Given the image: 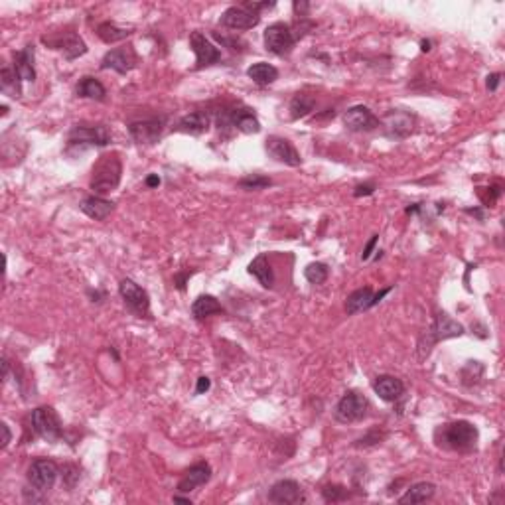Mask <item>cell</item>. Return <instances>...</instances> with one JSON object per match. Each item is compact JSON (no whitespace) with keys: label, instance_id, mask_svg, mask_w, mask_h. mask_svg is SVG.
<instances>
[{"label":"cell","instance_id":"cell-1","mask_svg":"<svg viewBox=\"0 0 505 505\" xmlns=\"http://www.w3.org/2000/svg\"><path fill=\"white\" fill-rule=\"evenodd\" d=\"M478 438H480L478 429L468 421L448 422V424L438 426L434 432L436 446L444 448V450H450V452H473L476 446H478Z\"/></svg>","mask_w":505,"mask_h":505},{"label":"cell","instance_id":"cell-2","mask_svg":"<svg viewBox=\"0 0 505 505\" xmlns=\"http://www.w3.org/2000/svg\"><path fill=\"white\" fill-rule=\"evenodd\" d=\"M121 174H123V164L116 154H107L101 158L93 168V178H91V189L95 196L103 198L105 194L116 189V186L121 184Z\"/></svg>","mask_w":505,"mask_h":505},{"label":"cell","instance_id":"cell-3","mask_svg":"<svg viewBox=\"0 0 505 505\" xmlns=\"http://www.w3.org/2000/svg\"><path fill=\"white\" fill-rule=\"evenodd\" d=\"M111 142V130L107 125H77L72 128L67 137V152L74 148L107 147Z\"/></svg>","mask_w":505,"mask_h":505},{"label":"cell","instance_id":"cell-4","mask_svg":"<svg viewBox=\"0 0 505 505\" xmlns=\"http://www.w3.org/2000/svg\"><path fill=\"white\" fill-rule=\"evenodd\" d=\"M464 334V326L462 324H458V322H454L450 316L446 314V312H440V314L436 316V320H434V324H432L431 330H426V334L421 337V358L424 356H429L431 354V347L436 344V342H440V339H448V337H458Z\"/></svg>","mask_w":505,"mask_h":505},{"label":"cell","instance_id":"cell-5","mask_svg":"<svg viewBox=\"0 0 505 505\" xmlns=\"http://www.w3.org/2000/svg\"><path fill=\"white\" fill-rule=\"evenodd\" d=\"M32 431L48 442H58L63 436L62 421L52 407H38L32 410Z\"/></svg>","mask_w":505,"mask_h":505},{"label":"cell","instance_id":"cell-6","mask_svg":"<svg viewBox=\"0 0 505 505\" xmlns=\"http://www.w3.org/2000/svg\"><path fill=\"white\" fill-rule=\"evenodd\" d=\"M295 30L284 22H274L264 30V46L274 55H286L295 48Z\"/></svg>","mask_w":505,"mask_h":505},{"label":"cell","instance_id":"cell-7","mask_svg":"<svg viewBox=\"0 0 505 505\" xmlns=\"http://www.w3.org/2000/svg\"><path fill=\"white\" fill-rule=\"evenodd\" d=\"M368 409H369V403L368 399L358 393V391H349L346 393L339 403L336 405V421L337 422H344V424H349V422H358L361 421L365 415H368Z\"/></svg>","mask_w":505,"mask_h":505},{"label":"cell","instance_id":"cell-8","mask_svg":"<svg viewBox=\"0 0 505 505\" xmlns=\"http://www.w3.org/2000/svg\"><path fill=\"white\" fill-rule=\"evenodd\" d=\"M58 473H60V468L58 464L52 462V460H46V458H40L36 462H32V466L28 468V484L40 492V494H46L50 492L58 480Z\"/></svg>","mask_w":505,"mask_h":505},{"label":"cell","instance_id":"cell-9","mask_svg":"<svg viewBox=\"0 0 505 505\" xmlns=\"http://www.w3.org/2000/svg\"><path fill=\"white\" fill-rule=\"evenodd\" d=\"M119 292H121L126 308H128L130 312H135V314L140 316V318L150 314V296H148L147 290H144L142 286H138L135 281L123 278L121 284H119Z\"/></svg>","mask_w":505,"mask_h":505},{"label":"cell","instance_id":"cell-10","mask_svg":"<svg viewBox=\"0 0 505 505\" xmlns=\"http://www.w3.org/2000/svg\"><path fill=\"white\" fill-rule=\"evenodd\" d=\"M164 130V121L162 119H147V121H135L128 125V133L137 144H156Z\"/></svg>","mask_w":505,"mask_h":505},{"label":"cell","instance_id":"cell-11","mask_svg":"<svg viewBox=\"0 0 505 505\" xmlns=\"http://www.w3.org/2000/svg\"><path fill=\"white\" fill-rule=\"evenodd\" d=\"M189 46L196 53V69L201 67H210L213 63H217L221 60V52L211 43L210 38H206V34L201 32H194L189 36Z\"/></svg>","mask_w":505,"mask_h":505},{"label":"cell","instance_id":"cell-12","mask_svg":"<svg viewBox=\"0 0 505 505\" xmlns=\"http://www.w3.org/2000/svg\"><path fill=\"white\" fill-rule=\"evenodd\" d=\"M344 125H346L351 133H369V130H375V128L381 125V121H379L375 113H373L369 107L356 105L346 111Z\"/></svg>","mask_w":505,"mask_h":505},{"label":"cell","instance_id":"cell-13","mask_svg":"<svg viewBox=\"0 0 505 505\" xmlns=\"http://www.w3.org/2000/svg\"><path fill=\"white\" fill-rule=\"evenodd\" d=\"M221 26L229 28V30H251L255 28L259 22H261V16L257 12L249 11L245 4L243 6H231L227 11L221 14Z\"/></svg>","mask_w":505,"mask_h":505},{"label":"cell","instance_id":"cell-14","mask_svg":"<svg viewBox=\"0 0 505 505\" xmlns=\"http://www.w3.org/2000/svg\"><path fill=\"white\" fill-rule=\"evenodd\" d=\"M267 152L276 160V162H283L286 166H300L302 164V158L298 154V150L290 140H286L283 137H269L267 138Z\"/></svg>","mask_w":505,"mask_h":505},{"label":"cell","instance_id":"cell-15","mask_svg":"<svg viewBox=\"0 0 505 505\" xmlns=\"http://www.w3.org/2000/svg\"><path fill=\"white\" fill-rule=\"evenodd\" d=\"M138 63L137 53L133 48H115L111 52L105 53V58L101 60V69H113L116 74H128L130 69H135Z\"/></svg>","mask_w":505,"mask_h":505},{"label":"cell","instance_id":"cell-16","mask_svg":"<svg viewBox=\"0 0 505 505\" xmlns=\"http://www.w3.org/2000/svg\"><path fill=\"white\" fill-rule=\"evenodd\" d=\"M43 43L52 46L53 50H60L65 60H75L79 55L87 53V46L85 42L75 34V32H67V34H60L55 38H43Z\"/></svg>","mask_w":505,"mask_h":505},{"label":"cell","instance_id":"cell-17","mask_svg":"<svg viewBox=\"0 0 505 505\" xmlns=\"http://www.w3.org/2000/svg\"><path fill=\"white\" fill-rule=\"evenodd\" d=\"M269 501L278 505H295L304 501V492L298 482L295 480H281L271 487L269 492Z\"/></svg>","mask_w":505,"mask_h":505},{"label":"cell","instance_id":"cell-18","mask_svg":"<svg viewBox=\"0 0 505 505\" xmlns=\"http://www.w3.org/2000/svg\"><path fill=\"white\" fill-rule=\"evenodd\" d=\"M211 478V466L208 462H198L194 464L189 470L184 472L182 480L178 482V492L180 494H189L194 492L196 487L208 484Z\"/></svg>","mask_w":505,"mask_h":505},{"label":"cell","instance_id":"cell-19","mask_svg":"<svg viewBox=\"0 0 505 505\" xmlns=\"http://www.w3.org/2000/svg\"><path fill=\"white\" fill-rule=\"evenodd\" d=\"M373 391H375L383 400L393 403V400L400 399V395L405 393V385H403L400 379L393 377V375H379V377L373 381Z\"/></svg>","mask_w":505,"mask_h":505},{"label":"cell","instance_id":"cell-20","mask_svg":"<svg viewBox=\"0 0 505 505\" xmlns=\"http://www.w3.org/2000/svg\"><path fill=\"white\" fill-rule=\"evenodd\" d=\"M210 123L211 119L206 111H194V113H189V115L180 119L178 125H176V130L198 137V135H203V133L210 128Z\"/></svg>","mask_w":505,"mask_h":505},{"label":"cell","instance_id":"cell-21","mask_svg":"<svg viewBox=\"0 0 505 505\" xmlns=\"http://www.w3.org/2000/svg\"><path fill=\"white\" fill-rule=\"evenodd\" d=\"M79 208L87 217H91L95 221H103L111 215V211L115 210V203L101 198V196H91V198H85Z\"/></svg>","mask_w":505,"mask_h":505},{"label":"cell","instance_id":"cell-22","mask_svg":"<svg viewBox=\"0 0 505 505\" xmlns=\"http://www.w3.org/2000/svg\"><path fill=\"white\" fill-rule=\"evenodd\" d=\"M14 72L18 74L20 81H34L36 67H34V46L28 43L24 50L14 53Z\"/></svg>","mask_w":505,"mask_h":505},{"label":"cell","instance_id":"cell-23","mask_svg":"<svg viewBox=\"0 0 505 505\" xmlns=\"http://www.w3.org/2000/svg\"><path fill=\"white\" fill-rule=\"evenodd\" d=\"M385 128H387V135L391 138H405L412 130V115L403 113V111H395L385 119Z\"/></svg>","mask_w":505,"mask_h":505},{"label":"cell","instance_id":"cell-24","mask_svg":"<svg viewBox=\"0 0 505 505\" xmlns=\"http://www.w3.org/2000/svg\"><path fill=\"white\" fill-rule=\"evenodd\" d=\"M436 494V485L431 484V482H419V484H412L405 492L403 497H399L400 505H415V504H424L432 499Z\"/></svg>","mask_w":505,"mask_h":505},{"label":"cell","instance_id":"cell-25","mask_svg":"<svg viewBox=\"0 0 505 505\" xmlns=\"http://www.w3.org/2000/svg\"><path fill=\"white\" fill-rule=\"evenodd\" d=\"M369 308H373V290L365 286V288H359L356 292L347 296L346 300V312L349 316H356L359 312H365Z\"/></svg>","mask_w":505,"mask_h":505},{"label":"cell","instance_id":"cell-26","mask_svg":"<svg viewBox=\"0 0 505 505\" xmlns=\"http://www.w3.org/2000/svg\"><path fill=\"white\" fill-rule=\"evenodd\" d=\"M247 75L251 77L252 83H257L259 87H267V85L274 83L278 79V69L271 63L257 62L247 69Z\"/></svg>","mask_w":505,"mask_h":505},{"label":"cell","instance_id":"cell-27","mask_svg":"<svg viewBox=\"0 0 505 505\" xmlns=\"http://www.w3.org/2000/svg\"><path fill=\"white\" fill-rule=\"evenodd\" d=\"M229 116H231V125L233 128L241 130L245 135H257L261 130V123L259 119L252 115L249 109H241V111H229Z\"/></svg>","mask_w":505,"mask_h":505},{"label":"cell","instance_id":"cell-28","mask_svg":"<svg viewBox=\"0 0 505 505\" xmlns=\"http://www.w3.org/2000/svg\"><path fill=\"white\" fill-rule=\"evenodd\" d=\"M249 274H252L259 283L263 284L264 288H273L274 284V273H273V267L269 263V257L267 255H259L251 264H249Z\"/></svg>","mask_w":505,"mask_h":505},{"label":"cell","instance_id":"cell-29","mask_svg":"<svg viewBox=\"0 0 505 505\" xmlns=\"http://www.w3.org/2000/svg\"><path fill=\"white\" fill-rule=\"evenodd\" d=\"M223 308H221L220 300L211 295H201L194 300L191 304V314L196 320H203V318H210L213 314H221Z\"/></svg>","mask_w":505,"mask_h":505},{"label":"cell","instance_id":"cell-30","mask_svg":"<svg viewBox=\"0 0 505 505\" xmlns=\"http://www.w3.org/2000/svg\"><path fill=\"white\" fill-rule=\"evenodd\" d=\"M77 95L85 99H93V101H105L107 89L103 83L95 77H83L77 85Z\"/></svg>","mask_w":505,"mask_h":505},{"label":"cell","instance_id":"cell-31","mask_svg":"<svg viewBox=\"0 0 505 505\" xmlns=\"http://www.w3.org/2000/svg\"><path fill=\"white\" fill-rule=\"evenodd\" d=\"M97 36L105 43H116L121 42V40H125V38H128L130 30L119 26L115 22H103V24H99V28H97Z\"/></svg>","mask_w":505,"mask_h":505},{"label":"cell","instance_id":"cell-32","mask_svg":"<svg viewBox=\"0 0 505 505\" xmlns=\"http://www.w3.org/2000/svg\"><path fill=\"white\" fill-rule=\"evenodd\" d=\"M18 81H20V77L14 72V67H2V72H0V87H2L4 93L11 95V97H18L20 95Z\"/></svg>","mask_w":505,"mask_h":505},{"label":"cell","instance_id":"cell-33","mask_svg":"<svg viewBox=\"0 0 505 505\" xmlns=\"http://www.w3.org/2000/svg\"><path fill=\"white\" fill-rule=\"evenodd\" d=\"M312 109H314V99L308 97V95L298 93L295 99H292V103H290V116H292V119H302V116L308 115Z\"/></svg>","mask_w":505,"mask_h":505},{"label":"cell","instance_id":"cell-34","mask_svg":"<svg viewBox=\"0 0 505 505\" xmlns=\"http://www.w3.org/2000/svg\"><path fill=\"white\" fill-rule=\"evenodd\" d=\"M328 274H330V269H328V264L324 263H310L304 269L306 281L310 284L326 283Z\"/></svg>","mask_w":505,"mask_h":505},{"label":"cell","instance_id":"cell-35","mask_svg":"<svg viewBox=\"0 0 505 505\" xmlns=\"http://www.w3.org/2000/svg\"><path fill=\"white\" fill-rule=\"evenodd\" d=\"M273 182L271 178H264L261 174H252V176H247V178L239 180V188L243 189H263V188H269Z\"/></svg>","mask_w":505,"mask_h":505},{"label":"cell","instance_id":"cell-36","mask_svg":"<svg viewBox=\"0 0 505 505\" xmlns=\"http://www.w3.org/2000/svg\"><path fill=\"white\" fill-rule=\"evenodd\" d=\"M322 495H324V499H326V501H332V504H336V501H342V499H346L347 490H346V487H342V485H324V490H322Z\"/></svg>","mask_w":505,"mask_h":505},{"label":"cell","instance_id":"cell-37","mask_svg":"<svg viewBox=\"0 0 505 505\" xmlns=\"http://www.w3.org/2000/svg\"><path fill=\"white\" fill-rule=\"evenodd\" d=\"M63 480H65V485H67V487H74V485L77 484V480H79L77 468H74V466H65V468H63Z\"/></svg>","mask_w":505,"mask_h":505},{"label":"cell","instance_id":"cell-38","mask_svg":"<svg viewBox=\"0 0 505 505\" xmlns=\"http://www.w3.org/2000/svg\"><path fill=\"white\" fill-rule=\"evenodd\" d=\"M379 241V235H373L371 239H369V243L365 245V249H363V252H361V259L363 261H369L371 259V255H373V251H375V245H377Z\"/></svg>","mask_w":505,"mask_h":505},{"label":"cell","instance_id":"cell-39","mask_svg":"<svg viewBox=\"0 0 505 505\" xmlns=\"http://www.w3.org/2000/svg\"><path fill=\"white\" fill-rule=\"evenodd\" d=\"M0 431H2V448H6V446H8L12 440V432H11V429H8V424H6V422H2V424H0Z\"/></svg>","mask_w":505,"mask_h":505},{"label":"cell","instance_id":"cell-40","mask_svg":"<svg viewBox=\"0 0 505 505\" xmlns=\"http://www.w3.org/2000/svg\"><path fill=\"white\" fill-rule=\"evenodd\" d=\"M373 191H375V186H373V184H365V186H358L356 191H354V196L361 198V196H371Z\"/></svg>","mask_w":505,"mask_h":505},{"label":"cell","instance_id":"cell-41","mask_svg":"<svg viewBox=\"0 0 505 505\" xmlns=\"http://www.w3.org/2000/svg\"><path fill=\"white\" fill-rule=\"evenodd\" d=\"M211 387V381L208 377H200L198 379V387H196V395H201Z\"/></svg>","mask_w":505,"mask_h":505},{"label":"cell","instance_id":"cell-42","mask_svg":"<svg viewBox=\"0 0 505 505\" xmlns=\"http://www.w3.org/2000/svg\"><path fill=\"white\" fill-rule=\"evenodd\" d=\"M499 81H501V75L499 74L487 75V89H490V91H495L497 85H499Z\"/></svg>","mask_w":505,"mask_h":505},{"label":"cell","instance_id":"cell-43","mask_svg":"<svg viewBox=\"0 0 505 505\" xmlns=\"http://www.w3.org/2000/svg\"><path fill=\"white\" fill-rule=\"evenodd\" d=\"M308 8H310V4H306V2H295V12H296V14L300 12V16H302V18L306 16L304 12L308 11Z\"/></svg>","mask_w":505,"mask_h":505},{"label":"cell","instance_id":"cell-44","mask_svg":"<svg viewBox=\"0 0 505 505\" xmlns=\"http://www.w3.org/2000/svg\"><path fill=\"white\" fill-rule=\"evenodd\" d=\"M147 186L148 188H156V186H160V178H158V174H150V176H148Z\"/></svg>","mask_w":505,"mask_h":505},{"label":"cell","instance_id":"cell-45","mask_svg":"<svg viewBox=\"0 0 505 505\" xmlns=\"http://www.w3.org/2000/svg\"><path fill=\"white\" fill-rule=\"evenodd\" d=\"M174 501H182V504H191L189 497H180V495H174Z\"/></svg>","mask_w":505,"mask_h":505},{"label":"cell","instance_id":"cell-46","mask_svg":"<svg viewBox=\"0 0 505 505\" xmlns=\"http://www.w3.org/2000/svg\"><path fill=\"white\" fill-rule=\"evenodd\" d=\"M421 46H422V52H429V50H431V42H429V40H422Z\"/></svg>","mask_w":505,"mask_h":505}]
</instances>
